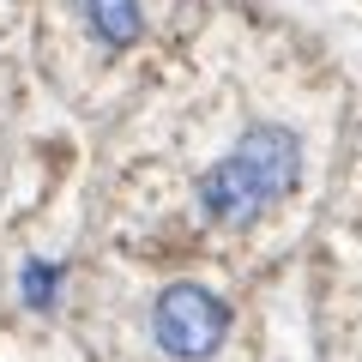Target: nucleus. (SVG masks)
<instances>
[{"label": "nucleus", "mask_w": 362, "mask_h": 362, "mask_svg": "<svg viewBox=\"0 0 362 362\" xmlns=\"http://www.w3.org/2000/svg\"><path fill=\"white\" fill-rule=\"evenodd\" d=\"M302 181V139L284 121H254L218 163L199 175V211L223 230H247L284 206Z\"/></svg>", "instance_id": "f257e3e1"}, {"label": "nucleus", "mask_w": 362, "mask_h": 362, "mask_svg": "<svg viewBox=\"0 0 362 362\" xmlns=\"http://www.w3.org/2000/svg\"><path fill=\"white\" fill-rule=\"evenodd\" d=\"M151 338L175 362H211L230 338V302L206 284H169L151 302Z\"/></svg>", "instance_id": "f03ea898"}, {"label": "nucleus", "mask_w": 362, "mask_h": 362, "mask_svg": "<svg viewBox=\"0 0 362 362\" xmlns=\"http://www.w3.org/2000/svg\"><path fill=\"white\" fill-rule=\"evenodd\" d=\"M85 18H90V30H97L109 49H133L139 30H145V6L139 0H85Z\"/></svg>", "instance_id": "7ed1b4c3"}, {"label": "nucleus", "mask_w": 362, "mask_h": 362, "mask_svg": "<svg viewBox=\"0 0 362 362\" xmlns=\"http://www.w3.org/2000/svg\"><path fill=\"white\" fill-rule=\"evenodd\" d=\"M54 278H61L54 266H25V296L37 302V308H49V302H54Z\"/></svg>", "instance_id": "20e7f679"}]
</instances>
